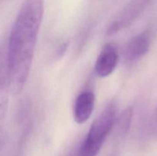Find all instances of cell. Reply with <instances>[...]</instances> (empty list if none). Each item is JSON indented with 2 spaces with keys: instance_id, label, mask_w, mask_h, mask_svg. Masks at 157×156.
Here are the masks:
<instances>
[{
  "instance_id": "obj_2",
  "label": "cell",
  "mask_w": 157,
  "mask_h": 156,
  "mask_svg": "<svg viewBox=\"0 0 157 156\" xmlns=\"http://www.w3.org/2000/svg\"><path fill=\"white\" fill-rule=\"evenodd\" d=\"M117 118V105L111 101L93 121L77 156H97L111 132Z\"/></svg>"
},
{
  "instance_id": "obj_8",
  "label": "cell",
  "mask_w": 157,
  "mask_h": 156,
  "mask_svg": "<svg viewBox=\"0 0 157 156\" xmlns=\"http://www.w3.org/2000/svg\"><path fill=\"white\" fill-rule=\"evenodd\" d=\"M111 156H116V155H111Z\"/></svg>"
},
{
  "instance_id": "obj_3",
  "label": "cell",
  "mask_w": 157,
  "mask_h": 156,
  "mask_svg": "<svg viewBox=\"0 0 157 156\" xmlns=\"http://www.w3.org/2000/svg\"><path fill=\"white\" fill-rule=\"evenodd\" d=\"M119 61V54L113 44H106L100 51L96 62L95 72L100 77H107L115 70Z\"/></svg>"
},
{
  "instance_id": "obj_7",
  "label": "cell",
  "mask_w": 157,
  "mask_h": 156,
  "mask_svg": "<svg viewBox=\"0 0 157 156\" xmlns=\"http://www.w3.org/2000/svg\"><path fill=\"white\" fill-rule=\"evenodd\" d=\"M150 129L153 137L157 139V105L150 119Z\"/></svg>"
},
{
  "instance_id": "obj_4",
  "label": "cell",
  "mask_w": 157,
  "mask_h": 156,
  "mask_svg": "<svg viewBox=\"0 0 157 156\" xmlns=\"http://www.w3.org/2000/svg\"><path fill=\"white\" fill-rule=\"evenodd\" d=\"M150 0H132L117 15L108 28V33L113 34L131 24L143 12Z\"/></svg>"
},
{
  "instance_id": "obj_1",
  "label": "cell",
  "mask_w": 157,
  "mask_h": 156,
  "mask_svg": "<svg viewBox=\"0 0 157 156\" xmlns=\"http://www.w3.org/2000/svg\"><path fill=\"white\" fill-rule=\"evenodd\" d=\"M44 15V0H24L9 34L6 81L12 94L22 91L32 68Z\"/></svg>"
},
{
  "instance_id": "obj_6",
  "label": "cell",
  "mask_w": 157,
  "mask_h": 156,
  "mask_svg": "<svg viewBox=\"0 0 157 156\" xmlns=\"http://www.w3.org/2000/svg\"><path fill=\"white\" fill-rule=\"evenodd\" d=\"M95 95L90 90L83 91L77 96L74 105V119L78 124H84L90 119L95 105Z\"/></svg>"
},
{
  "instance_id": "obj_5",
  "label": "cell",
  "mask_w": 157,
  "mask_h": 156,
  "mask_svg": "<svg viewBox=\"0 0 157 156\" xmlns=\"http://www.w3.org/2000/svg\"><path fill=\"white\" fill-rule=\"evenodd\" d=\"M151 36L149 31L135 35L127 43L125 49V58L130 62L141 59L149 51Z\"/></svg>"
}]
</instances>
